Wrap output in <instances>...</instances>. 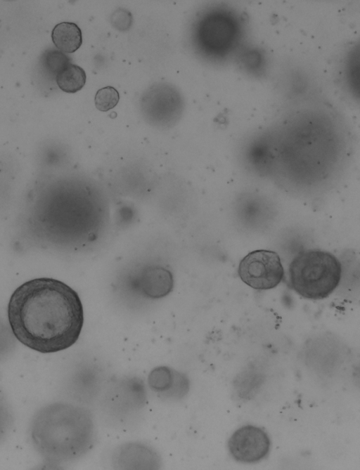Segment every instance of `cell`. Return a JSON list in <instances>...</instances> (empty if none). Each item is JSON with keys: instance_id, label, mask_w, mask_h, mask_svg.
<instances>
[{"instance_id": "obj_1", "label": "cell", "mask_w": 360, "mask_h": 470, "mask_svg": "<svg viewBox=\"0 0 360 470\" xmlns=\"http://www.w3.org/2000/svg\"><path fill=\"white\" fill-rule=\"evenodd\" d=\"M8 318L15 338L41 353L72 346L84 323L81 299L65 282L51 278L28 280L13 292Z\"/></svg>"}, {"instance_id": "obj_2", "label": "cell", "mask_w": 360, "mask_h": 470, "mask_svg": "<svg viewBox=\"0 0 360 470\" xmlns=\"http://www.w3.org/2000/svg\"><path fill=\"white\" fill-rule=\"evenodd\" d=\"M73 409L63 404L44 407L31 425L34 446L46 462H57L75 455L76 433Z\"/></svg>"}, {"instance_id": "obj_3", "label": "cell", "mask_w": 360, "mask_h": 470, "mask_svg": "<svg viewBox=\"0 0 360 470\" xmlns=\"http://www.w3.org/2000/svg\"><path fill=\"white\" fill-rule=\"evenodd\" d=\"M341 273L339 260L333 254L319 249L301 252L289 268L292 289L310 299L328 297L338 286Z\"/></svg>"}, {"instance_id": "obj_4", "label": "cell", "mask_w": 360, "mask_h": 470, "mask_svg": "<svg viewBox=\"0 0 360 470\" xmlns=\"http://www.w3.org/2000/svg\"><path fill=\"white\" fill-rule=\"evenodd\" d=\"M240 37V22L229 10H212L198 24V45L209 56L223 58L229 55L238 44Z\"/></svg>"}, {"instance_id": "obj_5", "label": "cell", "mask_w": 360, "mask_h": 470, "mask_svg": "<svg viewBox=\"0 0 360 470\" xmlns=\"http://www.w3.org/2000/svg\"><path fill=\"white\" fill-rule=\"evenodd\" d=\"M238 275L246 285L256 289H269L283 280L284 270L276 252L259 249L250 252L240 262Z\"/></svg>"}, {"instance_id": "obj_6", "label": "cell", "mask_w": 360, "mask_h": 470, "mask_svg": "<svg viewBox=\"0 0 360 470\" xmlns=\"http://www.w3.org/2000/svg\"><path fill=\"white\" fill-rule=\"evenodd\" d=\"M183 98L179 90L167 83L154 84L141 98L143 113L155 123L168 124L181 112Z\"/></svg>"}, {"instance_id": "obj_7", "label": "cell", "mask_w": 360, "mask_h": 470, "mask_svg": "<svg viewBox=\"0 0 360 470\" xmlns=\"http://www.w3.org/2000/svg\"><path fill=\"white\" fill-rule=\"evenodd\" d=\"M271 441L262 429L245 425L238 429L228 441L230 454L238 462L255 463L264 459L270 450Z\"/></svg>"}, {"instance_id": "obj_8", "label": "cell", "mask_w": 360, "mask_h": 470, "mask_svg": "<svg viewBox=\"0 0 360 470\" xmlns=\"http://www.w3.org/2000/svg\"><path fill=\"white\" fill-rule=\"evenodd\" d=\"M51 39L60 51L67 53L75 52L82 44L81 30L70 22L57 24L52 30Z\"/></svg>"}, {"instance_id": "obj_9", "label": "cell", "mask_w": 360, "mask_h": 470, "mask_svg": "<svg viewBox=\"0 0 360 470\" xmlns=\"http://www.w3.org/2000/svg\"><path fill=\"white\" fill-rule=\"evenodd\" d=\"M86 79L84 70L81 67L70 63L57 74L56 81L63 91L73 93L83 88Z\"/></svg>"}, {"instance_id": "obj_10", "label": "cell", "mask_w": 360, "mask_h": 470, "mask_svg": "<svg viewBox=\"0 0 360 470\" xmlns=\"http://www.w3.org/2000/svg\"><path fill=\"white\" fill-rule=\"evenodd\" d=\"M41 60L45 71L55 79L57 74L70 64V58L63 52L57 50L46 51Z\"/></svg>"}, {"instance_id": "obj_11", "label": "cell", "mask_w": 360, "mask_h": 470, "mask_svg": "<svg viewBox=\"0 0 360 470\" xmlns=\"http://www.w3.org/2000/svg\"><path fill=\"white\" fill-rule=\"evenodd\" d=\"M359 50H352L345 64V78L353 95H359Z\"/></svg>"}, {"instance_id": "obj_12", "label": "cell", "mask_w": 360, "mask_h": 470, "mask_svg": "<svg viewBox=\"0 0 360 470\" xmlns=\"http://www.w3.org/2000/svg\"><path fill=\"white\" fill-rule=\"evenodd\" d=\"M120 100L118 91L112 86H105L99 89L95 96V105L102 112H107L115 107Z\"/></svg>"}, {"instance_id": "obj_13", "label": "cell", "mask_w": 360, "mask_h": 470, "mask_svg": "<svg viewBox=\"0 0 360 470\" xmlns=\"http://www.w3.org/2000/svg\"><path fill=\"white\" fill-rule=\"evenodd\" d=\"M110 20L112 25L121 31L128 30L132 23L131 14L123 9L115 11L111 15Z\"/></svg>"}, {"instance_id": "obj_14", "label": "cell", "mask_w": 360, "mask_h": 470, "mask_svg": "<svg viewBox=\"0 0 360 470\" xmlns=\"http://www.w3.org/2000/svg\"><path fill=\"white\" fill-rule=\"evenodd\" d=\"M10 423V414L6 406L0 400V438L4 436Z\"/></svg>"}]
</instances>
